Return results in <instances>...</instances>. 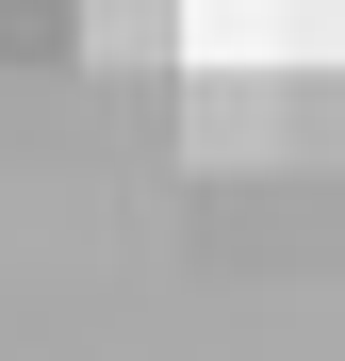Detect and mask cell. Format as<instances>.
Segmentation results:
<instances>
[{
  "instance_id": "1",
  "label": "cell",
  "mask_w": 345,
  "mask_h": 361,
  "mask_svg": "<svg viewBox=\"0 0 345 361\" xmlns=\"http://www.w3.org/2000/svg\"><path fill=\"white\" fill-rule=\"evenodd\" d=\"M181 148L198 164H263L279 148V66H198L181 82Z\"/></svg>"
},
{
  "instance_id": "2",
  "label": "cell",
  "mask_w": 345,
  "mask_h": 361,
  "mask_svg": "<svg viewBox=\"0 0 345 361\" xmlns=\"http://www.w3.org/2000/svg\"><path fill=\"white\" fill-rule=\"evenodd\" d=\"M66 33H83V49H115V66H164V33H181V0H83Z\"/></svg>"
}]
</instances>
